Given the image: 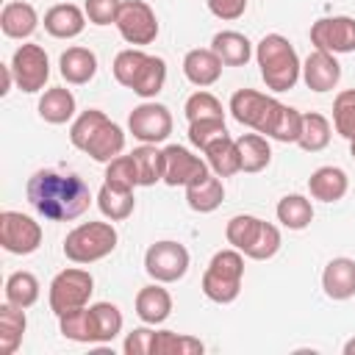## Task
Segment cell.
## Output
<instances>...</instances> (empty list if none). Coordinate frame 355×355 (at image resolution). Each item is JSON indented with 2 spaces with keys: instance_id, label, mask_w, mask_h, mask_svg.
Masks as SVG:
<instances>
[{
  "instance_id": "obj_34",
  "label": "cell",
  "mask_w": 355,
  "mask_h": 355,
  "mask_svg": "<svg viewBox=\"0 0 355 355\" xmlns=\"http://www.w3.org/2000/svg\"><path fill=\"white\" fill-rule=\"evenodd\" d=\"M130 155L139 169V186H155L158 180H164V150H158L155 144H141Z\"/></svg>"
},
{
  "instance_id": "obj_32",
  "label": "cell",
  "mask_w": 355,
  "mask_h": 355,
  "mask_svg": "<svg viewBox=\"0 0 355 355\" xmlns=\"http://www.w3.org/2000/svg\"><path fill=\"white\" fill-rule=\"evenodd\" d=\"M275 214H277V222L283 227H288V230H305L313 222V205L302 194H286L277 202Z\"/></svg>"
},
{
  "instance_id": "obj_41",
  "label": "cell",
  "mask_w": 355,
  "mask_h": 355,
  "mask_svg": "<svg viewBox=\"0 0 355 355\" xmlns=\"http://www.w3.org/2000/svg\"><path fill=\"white\" fill-rule=\"evenodd\" d=\"M105 183L119 186V189H136L139 186V169L133 164V155H116L114 161L105 164Z\"/></svg>"
},
{
  "instance_id": "obj_33",
  "label": "cell",
  "mask_w": 355,
  "mask_h": 355,
  "mask_svg": "<svg viewBox=\"0 0 355 355\" xmlns=\"http://www.w3.org/2000/svg\"><path fill=\"white\" fill-rule=\"evenodd\" d=\"M330 133H333L330 119L319 111H308V114H302V130H300L297 144L305 153H319L330 144Z\"/></svg>"
},
{
  "instance_id": "obj_9",
  "label": "cell",
  "mask_w": 355,
  "mask_h": 355,
  "mask_svg": "<svg viewBox=\"0 0 355 355\" xmlns=\"http://www.w3.org/2000/svg\"><path fill=\"white\" fill-rule=\"evenodd\" d=\"M144 272L155 283H175L189 272V250L180 241H155L144 252Z\"/></svg>"
},
{
  "instance_id": "obj_12",
  "label": "cell",
  "mask_w": 355,
  "mask_h": 355,
  "mask_svg": "<svg viewBox=\"0 0 355 355\" xmlns=\"http://www.w3.org/2000/svg\"><path fill=\"white\" fill-rule=\"evenodd\" d=\"M0 244L11 255H31L42 244V225L22 211L0 214Z\"/></svg>"
},
{
  "instance_id": "obj_13",
  "label": "cell",
  "mask_w": 355,
  "mask_h": 355,
  "mask_svg": "<svg viewBox=\"0 0 355 355\" xmlns=\"http://www.w3.org/2000/svg\"><path fill=\"white\" fill-rule=\"evenodd\" d=\"M128 128H130L133 139H139L141 144H158L172 133V114L166 105L147 100L130 111Z\"/></svg>"
},
{
  "instance_id": "obj_18",
  "label": "cell",
  "mask_w": 355,
  "mask_h": 355,
  "mask_svg": "<svg viewBox=\"0 0 355 355\" xmlns=\"http://www.w3.org/2000/svg\"><path fill=\"white\" fill-rule=\"evenodd\" d=\"M86 28V11L75 3H55L44 14V31L53 39H75Z\"/></svg>"
},
{
  "instance_id": "obj_26",
  "label": "cell",
  "mask_w": 355,
  "mask_h": 355,
  "mask_svg": "<svg viewBox=\"0 0 355 355\" xmlns=\"http://www.w3.org/2000/svg\"><path fill=\"white\" fill-rule=\"evenodd\" d=\"M211 50L222 58L225 67H244L252 58V44L239 31H219L211 39Z\"/></svg>"
},
{
  "instance_id": "obj_48",
  "label": "cell",
  "mask_w": 355,
  "mask_h": 355,
  "mask_svg": "<svg viewBox=\"0 0 355 355\" xmlns=\"http://www.w3.org/2000/svg\"><path fill=\"white\" fill-rule=\"evenodd\" d=\"M349 153H352V158H355V139L349 141Z\"/></svg>"
},
{
  "instance_id": "obj_11",
  "label": "cell",
  "mask_w": 355,
  "mask_h": 355,
  "mask_svg": "<svg viewBox=\"0 0 355 355\" xmlns=\"http://www.w3.org/2000/svg\"><path fill=\"white\" fill-rule=\"evenodd\" d=\"M8 67L14 72L17 89H22L25 94L42 92L44 83H47V78H50V61H47L44 47H39V44H22V47H17Z\"/></svg>"
},
{
  "instance_id": "obj_29",
  "label": "cell",
  "mask_w": 355,
  "mask_h": 355,
  "mask_svg": "<svg viewBox=\"0 0 355 355\" xmlns=\"http://www.w3.org/2000/svg\"><path fill=\"white\" fill-rule=\"evenodd\" d=\"M133 205H136V197H133V189H119V186H111V183H103L100 191H97V208L105 219L111 222H122L133 214Z\"/></svg>"
},
{
  "instance_id": "obj_47",
  "label": "cell",
  "mask_w": 355,
  "mask_h": 355,
  "mask_svg": "<svg viewBox=\"0 0 355 355\" xmlns=\"http://www.w3.org/2000/svg\"><path fill=\"white\" fill-rule=\"evenodd\" d=\"M344 355H355V338H349V341L344 344Z\"/></svg>"
},
{
  "instance_id": "obj_19",
  "label": "cell",
  "mask_w": 355,
  "mask_h": 355,
  "mask_svg": "<svg viewBox=\"0 0 355 355\" xmlns=\"http://www.w3.org/2000/svg\"><path fill=\"white\" fill-rule=\"evenodd\" d=\"M349 189V178L341 166H319L308 178V191L319 202H338Z\"/></svg>"
},
{
  "instance_id": "obj_35",
  "label": "cell",
  "mask_w": 355,
  "mask_h": 355,
  "mask_svg": "<svg viewBox=\"0 0 355 355\" xmlns=\"http://www.w3.org/2000/svg\"><path fill=\"white\" fill-rule=\"evenodd\" d=\"M36 300H39V280H36V275L19 269V272H11L6 277V302L19 305V308H31V305H36Z\"/></svg>"
},
{
  "instance_id": "obj_42",
  "label": "cell",
  "mask_w": 355,
  "mask_h": 355,
  "mask_svg": "<svg viewBox=\"0 0 355 355\" xmlns=\"http://www.w3.org/2000/svg\"><path fill=\"white\" fill-rule=\"evenodd\" d=\"M277 250H280V230L272 222H263L255 241L250 244V250L244 255L252 258V261H269L272 255H277Z\"/></svg>"
},
{
  "instance_id": "obj_36",
  "label": "cell",
  "mask_w": 355,
  "mask_h": 355,
  "mask_svg": "<svg viewBox=\"0 0 355 355\" xmlns=\"http://www.w3.org/2000/svg\"><path fill=\"white\" fill-rule=\"evenodd\" d=\"M202 341L186 333H175V330H155V341H153V355H197L202 352Z\"/></svg>"
},
{
  "instance_id": "obj_14",
  "label": "cell",
  "mask_w": 355,
  "mask_h": 355,
  "mask_svg": "<svg viewBox=\"0 0 355 355\" xmlns=\"http://www.w3.org/2000/svg\"><path fill=\"white\" fill-rule=\"evenodd\" d=\"M208 175V161L194 155L189 147L169 144L164 147V183L166 186H191L194 180Z\"/></svg>"
},
{
  "instance_id": "obj_37",
  "label": "cell",
  "mask_w": 355,
  "mask_h": 355,
  "mask_svg": "<svg viewBox=\"0 0 355 355\" xmlns=\"http://www.w3.org/2000/svg\"><path fill=\"white\" fill-rule=\"evenodd\" d=\"M58 327H61V336L69 338V341L94 344V330H92V319H89V305L61 313V316H58Z\"/></svg>"
},
{
  "instance_id": "obj_1",
  "label": "cell",
  "mask_w": 355,
  "mask_h": 355,
  "mask_svg": "<svg viewBox=\"0 0 355 355\" xmlns=\"http://www.w3.org/2000/svg\"><path fill=\"white\" fill-rule=\"evenodd\" d=\"M25 194H28V202L50 222L78 219L92 205V189L75 172L39 169L28 178Z\"/></svg>"
},
{
  "instance_id": "obj_17",
  "label": "cell",
  "mask_w": 355,
  "mask_h": 355,
  "mask_svg": "<svg viewBox=\"0 0 355 355\" xmlns=\"http://www.w3.org/2000/svg\"><path fill=\"white\" fill-rule=\"evenodd\" d=\"M222 58L211 50V47H194L183 55V75L189 83L205 89V86H214L222 75Z\"/></svg>"
},
{
  "instance_id": "obj_8",
  "label": "cell",
  "mask_w": 355,
  "mask_h": 355,
  "mask_svg": "<svg viewBox=\"0 0 355 355\" xmlns=\"http://www.w3.org/2000/svg\"><path fill=\"white\" fill-rule=\"evenodd\" d=\"M92 291H94V277L86 269H78V266L61 269L50 283V294H47L50 311L55 316H61L67 311L83 308V305H89Z\"/></svg>"
},
{
  "instance_id": "obj_31",
  "label": "cell",
  "mask_w": 355,
  "mask_h": 355,
  "mask_svg": "<svg viewBox=\"0 0 355 355\" xmlns=\"http://www.w3.org/2000/svg\"><path fill=\"white\" fill-rule=\"evenodd\" d=\"M89 319H92V330H94V344H108L122 330V313L114 302L89 305Z\"/></svg>"
},
{
  "instance_id": "obj_4",
  "label": "cell",
  "mask_w": 355,
  "mask_h": 355,
  "mask_svg": "<svg viewBox=\"0 0 355 355\" xmlns=\"http://www.w3.org/2000/svg\"><path fill=\"white\" fill-rule=\"evenodd\" d=\"M111 69H114L116 83H122L125 89H130L133 94H139L144 100L155 97L166 83V61L158 55H150L139 47H128V50L116 53Z\"/></svg>"
},
{
  "instance_id": "obj_23",
  "label": "cell",
  "mask_w": 355,
  "mask_h": 355,
  "mask_svg": "<svg viewBox=\"0 0 355 355\" xmlns=\"http://www.w3.org/2000/svg\"><path fill=\"white\" fill-rule=\"evenodd\" d=\"M36 25H39V14L25 0L6 3L3 11H0V28L8 39H28L36 31Z\"/></svg>"
},
{
  "instance_id": "obj_3",
  "label": "cell",
  "mask_w": 355,
  "mask_h": 355,
  "mask_svg": "<svg viewBox=\"0 0 355 355\" xmlns=\"http://www.w3.org/2000/svg\"><path fill=\"white\" fill-rule=\"evenodd\" d=\"M255 61L261 67V78H263L266 89H272V92L294 89L302 75V64H300L294 44L280 33H266L255 44Z\"/></svg>"
},
{
  "instance_id": "obj_5",
  "label": "cell",
  "mask_w": 355,
  "mask_h": 355,
  "mask_svg": "<svg viewBox=\"0 0 355 355\" xmlns=\"http://www.w3.org/2000/svg\"><path fill=\"white\" fill-rule=\"evenodd\" d=\"M241 280H244V252L236 247L219 250L208 261V269L202 272V294L216 305H227L239 297Z\"/></svg>"
},
{
  "instance_id": "obj_10",
  "label": "cell",
  "mask_w": 355,
  "mask_h": 355,
  "mask_svg": "<svg viewBox=\"0 0 355 355\" xmlns=\"http://www.w3.org/2000/svg\"><path fill=\"white\" fill-rule=\"evenodd\" d=\"M116 31H119V36H122L128 44H133V47L153 44L155 36H158L155 11H153L144 0H122L119 17H116Z\"/></svg>"
},
{
  "instance_id": "obj_21",
  "label": "cell",
  "mask_w": 355,
  "mask_h": 355,
  "mask_svg": "<svg viewBox=\"0 0 355 355\" xmlns=\"http://www.w3.org/2000/svg\"><path fill=\"white\" fill-rule=\"evenodd\" d=\"M172 313V297L169 291L161 286V283H153V286H144L139 288L136 294V316L144 322V324H161L166 322Z\"/></svg>"
},
{
  "instance_id": "obj_38",
  "label": "cell",
  "mask_w": 355,
  "mask_h": 355,
  "mask_svg": "<svg viewBox=\"0 0 355 355\" xmlns=\"http://www.w3.org/2000/svg\"><path fill=\"white\" fill-rule=\"evenodd\" d=\"M261 225H263V219H258V216H252V214H239V216H233V219L227 222L225 236H227V241H230L236 250L247 252L250 244L255 241Z\"/></svg>"
},
{
  "instance_id": "obj_7",
  "label": "cell",
  "mask_w": 355,
  "mask_h": 355,
  "mask_svg": "<svg viewBox=\"0 0 355 355\" xmlns=\"http://www.w3.org/2000/svg\"><path fill=\"white\" fill-rule=\"evenodd\" d=\"M283 108H286V103H280L263 92H255V89H239L230 97L233 119L244 128H252L255 133H263L266 139H272V133L283 116Z\"/></svg>"
},
{
  "instance_id": "obj_45",
  "label": "cell",
  "mask_w": 355,
  "mask_h": 355,
  "mask_svg": "<svg viewBox=\"0 0 355 355\" xmlns=\"http://www.w3.org/2000/svg\"><path fill=\"white\" fill-rule=\"evenodd\" d=\"M153 341H155V330L150 327H136L125 336L122 349L128 355H153Z\"/></svg>"
},
{
  "instance_id": "obj_28",
  "label": "cell",
  "mask_w": 355,
  "mask_h": 355,
  "mask_svg": "<svg viewBox=\"0 0 355 355\" xmlns=\"http://www.w3.org/2000/svg\"><path fill=\"white\" fill-rule=\"evenodd\" d=\"M39 116L50 125H64L75 116V94L64 86H53L39 100Z\"/></svg>"
},
{
  "instance_id": "obj_2",
  "label": "cell",
  "mask_w": 355,
  "mask_h": 355,
  "mask_svg": "<svg viewBox=\"0 0 355 355\" xmlns=\"http://www.w3.org/2000/svg\"><path fill=\"white\" fill-rule=\"evenodd\" d=\"M69 141L100 164L114 161L125 150V133L100 108H86L69 128Z\"/></svg>"
},
{
  "instance_id": "obj_16",
  "label": "cell",
  "mask_w": 355,
  "mask_h": 355,
  "mask_svg": "<svg viewBox=\"0 0 355 355\" xmlns=\"http://www.w3.org/2000/svg\"><path fill=\"white\" fill-rule=\"evenodd\" d=\"M302 80L311 92H330L341 80V64L327 50H313L302 61Z\"/></svg>"
},
{
  "instance_id": "obj_46",
  "label": "cell",
  "mask_w": 355,
  "mask_h": 355,
  "mask_svg": "<svg viewBox=\"0 0 355 355\" xmlns=\"http://www.w3.org/2000/svg\"><path fill=\"white\" fill-rule=\"evenodd\" d=\"M208 11L225 22H233L247 11V0H208Z\"/></svg>"
},
{
  "instance_id": "obj_39",
  "label": "cell",
  "mask_w": 355,
  "mask_h": 355,
  "mask_svg": "<svg viewBox=\"0 0 355 355\" xmlns=\"http://www.w3.org/2000/svg\"><path fill=\"white\" fill-rule=\"evenodd\" d=\"M333 125L347 141L355 139V89H344L333 100Z\"/></svg>"
},
{
  "instance_id": "obj_27",
  "label": "cell",
  "mask_w": 355,
  "mask_h": 355,
  "mask_svg": "<svg viewBox=\"0 0 355 355\" xmlns=\"http://www.w3.org/2000/svg\"><path fill=\"white\" fill-rule=\"evenodd\" d=\"M28 319H25V308L3 302L0 305V355H14L22 344Z\"/></svg>"
},
{
  "instance_id": "obj_22",
  "label": "cell",
  "mask_w": 355,
  "mask_h": 355,
  "mask_svg": "<svg viewBox=\"0 0 355 355\" xmlns=\"http://www.w3.org/2000/svg\"><path fill=\"white\" fill-rule=\"evenodd\" d=\"M322 288L330 300H349L355 297V261L352 258H333L322 272Z\"/></svg>"
},
{
  "instance_id": "obj_44",
  "label": "cell",
  "mask_w": 355,
  "mask_h": 355,
  "mask_svg": "<svg viewBox=\"0 0 355 355\" xmlns=\"http://www.w3.org/2000/svg\"><path fill=\"white\" fill-rule=\"evenodd\" d=\"M122 0H86L83 11L92 25H116Z\"/></svg>"
},
{
  "instance_id": "obj_20",
  "label": "cell",
  "mask_w": 355,
  "mask_h": 355,
  "mask_svg": "<svg viewBox=\"0 0 355 355\" xmlns=\"http://www.w3.org/2000/svg\"><path fill=\"white\" fill-rule=\"evenodd\" d=\"M58 72L67 83L83 86L97 75V55L89 47H67L58 58Z\"/></svg>"
},
{
  "instance_id": "obj_40",
  "label": "cell",
  "mask_w": 355,
  "mask_h": 355,
  "mask_svg": "<svg viewBox=\"0 0 355 355\" xmlns=\"http://www.w3.org/2000/svg\"><path fill=\"white\" fill-rule=\"evenodd\" d=\"M183 111H186V119H189V122H200V119H225L222 103H219L211 92H205V89L194 92V94L186 100Z\"/></svg>"
},
{
  "instance_id": "obj_24",
  "label": "cell",
  "mask_w": 355,
  "mask_h": 355,
  "mask_svg": "<svg viewBox=\"0 0 355 355\" xmlns=\"http://www.w3.org/2000/svg\"><path fill=\"white\" fill-rule=\"evenodd\" d=\"M202 153H205V161H208V166L214 169V175H219V178H230V175L241 172L239 147H236V139H230V133L216 136Z\"/></svg>"
},
{
  "instance_id": "obj_15",
  "label": "cell",
  "mask_w": 355,
  "mask_h": 355,
  "mask_svg": "<svg viewBox=\"0 0 355 355\" xmlns=\"http://www.w3.org/2000/svg\"><path fill=\"white\" fill-rule=\"evenodd\" d=\"M311 44L327 53H352L355 50V19L352 17H324L311 25Z\"/></svg>"
},
{
  "instance_id": "obj_25",
  "label": "cell",
  "mask_w": 355,
  "mask_h": 355,
  "mask_svg": "<svg viewBox=\"0 0 355 355\" xmlns=\"http://www.w3.org/2000/svg\"><path fill=\"white\" fill-rule=\"evenodd\" d=\"M222 200H225V186H222V180H219V175H205V178H200V180H194L191 186H186V202H189V208L191 211H197V214H211V211H216L219 205H222Z\"/></svg>"
},
{
  "instance_id": "obj_43",
  "label": "cell",
  "mask_w": 355,
  "mask_h": 355,
  "mask_svg": "<svg viewBox=\"0 0 355 355\" xmlns=\"http://www.w3.org/2000/svg\"><path fill=\"white\" fill-rule=\"evenodd\" d=\"M227 133L225 119H200V122H189V141L197 150H205L216 136Z\"/></svg>"
},
{
  "instance_id": "obj_30",
  "label": "cell",
  "mask_w": 355,
  "mask_h": 355,
  "mask_svg": "<svg viewBox=\"0 0 355 355\" xmlns=\"http://www.w3.org/2000/svg\"><path fill=\"white\" fill-rule=\"evenodd\" d=\"M239 158H241V172H261L272 161V147L263 133H241L236 139Z\"/></svg>"
},
{
  "instance_id": "obj_6",
  "label": "cell",
  "mask_w": 355,
  "mask_h": 355,
  "mask_svg": "<svg viewBox=\"0 0 355 355\" xmlns=\"http://www.w3.org/2000/svg\"><path fill=\"white\" fill-rule=\"evenodd\" d=\"M116 227L111 222H83L64 239V255L72 263H94L116 250Z\"/></svg>"
}]
</instances>
